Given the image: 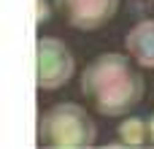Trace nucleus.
<instances>
[{"label": "nucleus", "mask_w": 154, "mask_h": 149, "mask_svg": "<svg viewBox=\"0 0 154 149\" xmlns=\"http://www.w3.org/2000/svg\"><path fill=\"white\" fill-rule=\"evenodd\" d=\"M143 76L119 52L89 60L81 71V95L103 117H125L143 100Z\"/></svg>", "instance_id": "nucleus-1"}, {"label": "nucleus", "mask_w": 154, "mask_h": 149, "mask_svg": "<svg viewBox=\"0 0 154 149\" xmlns=\"http://www.w3.org/2000/svg\"><path fill=\"white\" fill-rule=\"evenodd\" d=\"M97 128L84 106L79 103H57L41 114L38 141L49 149H87L95 144Z\"/></svg>", "instance_id": "nucleus-2"}, {"label": "nucleus", "mask_w": 154, "mask_h": 149, "mask_svg": "<svg viewBox=\"0 0 154 149\" xmlns=\"http://www.w3.org/2000/svg\"><path fill=\"white\" fill-rule=\"evenodd\" d=\"M35 65H38V90H60L65 87L76 73L73 52L65 41L54 35H41L35 46Z\"/></svg>", "instance_id": "nucleus-3"}, {"label": "nucleus", "mask_w": 154, "mask_h": 149, "mask_svg": "<svg viewBox=\"0 0 154 149\" xmlns=\"http://www.w3.org/2000/svg\"><path fill=\"white\" fill-rule=\"evenodd\" d=\"M119 3L122 0H54V8L68 27L89 33L106 27L116 16Z\"/></svg>", "instance_id": "nucleus-4"}, {"label": "nucleus", "mask_w": 154, "mask_h": 149, "mask_svg": "<svg viewBox=\"0 0 154 149\" xmlns=\"http://www.w3.org/2000/svg\"><path fill=\"white\" fill-rule=\"evenodd\" d=\"M125 49L141 68L154 71V19H141L130 27L125 35Z\"/></svg>", "instance_id": "nucleus-5"}, {"label": "nucleus", "mask_w": 154, "mask_h": 149, "mask_svg": "<svg viewBox=\"0 0 154 149\" xmlns=\"http://www.w3.org/2000/svg\"><path fill=\"white\" fill-rule=\"evenodd\" d=\"M116 136H119V144H122V147H146V144H149L146 119H141V117H127V119L119 125Z\"/></svg>", "instance_id": "nucleus-6"}, {"label": "nucleus", "mask_w": 154, "mask_h": 149, "mask_svg": "<svg viewBox=\"0 0 154 149\" xmlns=\"http://www.w3.org/2000/svg\"><path fill=\"white\" fill-rule=\"evenodd\" d=\"M46 19H49V5H46V0H38V19H35V22L43 24Z\"/></svg>", "instance_id": "nucleus-7"}, {"label": "nucleus", "mask_w": 154, "mask_h": 149, "mask_svg": "<svg viewBox=\"0 0 154 149\" xmlns=\"http://www.w3.org/2000/svg\"><path fill=\"white\" fill-rule=\"evenodd\" d=\"M146 128H149V147H154V114L146 119Z\"/></svg>", "instance_id": "nucleus-8"}]
</instances>
